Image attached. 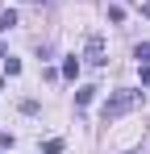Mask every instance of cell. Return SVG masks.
Listing matches in <instances>:
<instances>
[{"instance_id":"3957f363","label":"cell","mask_w":150,"mask_h":154,"mask_svg":"<svg viewBox=\"0 0 150 154\" xmlns=\"http://www.w3.org/2000/svg\"><path fill=\"white\" fill-rule=\"evenodd\" d=\"M63 79H71V83L79 79V58H75V54L67 58V63H63Z\"/></svg>"},{"instance_id":"9c48e42d","label":"cell","mask_w":150,"mask_h":154,"mask_svg":"<svg viewBox=\"0 0 150 154\" xmlns=\"http://www.w3.org/2000/svg\"><path fill=\"white\" fill-rule=\"evenodd\" d=\"M108 21H125V8H121V4H108Z\"/></svg>"},{"instance_id":"ba28073f","label":"cell","mask_w":150,"mask_h":154,"mask_svg":"<svg viewBox=\"0 0 150 154\" xmlns=\"http://www.w3.org/2000/svg\"><path fill=\"white\" fill-rule=\"evenodd\" d=\"M4 75H21V63L17 58H4Z\"/></svg>"},{"instance_id":"7a4b0ae2","label":"cell","mask_w":150,"mask_h":154,"mask_svg":"<svg viewBox=\"0 0 150 154\" xmlns=\"http://www.w3.org/2000/svg\"><path fill=\"white\" fill-rule=\"evenodd\" d=\"M83 63H92V67H104V63H108V46H104L100 33L88 38V46H83Z\"/></svg>"},{"instance_id":"5b68a950","label":"cell","mask_w":150,"mask_h":154,"mask_svg":"<svg viewBox=\"0 0 150 154\" xmlns=\"http://www.w3.org/2000/svg\"><path fill=\"white\" fill-rule=\"evenodd\" d=\"M92 96H96V88H79V92H75V104L83 108V104H92Z\"/></svg>"},{"instance_id":"8992f818","label":"cell","mask_w":150,"mask_h":154,"mask_svg":"<svg viewBox=\"0 0 150 154\" xmlns=\"http://www.w3.org/2000/svg\"><path fill=\"white\" fill-rule=\"evenodd\" d=\"M133 58H138V63H150V42H142V46H133Z\"/></svg>"},{"instance_id":"6da1fadb","label":"cell","mask_w":150,"mask_h":154,"mask_svg":"<svg viewBox=\"0 0 150 154\" xmlns=\"http://www.w3.org/2000/svg\"><path fill=\"white\" fill-rule=\"evenodd\" d=\"M138 104H142V92H129V88H125V92H113V96L104 100V108H100V121H104V125H113L117 117L133 112Z\"/></svg>"},{"instance_id":"8fae6325","label":"cell","mask_w":150,"mask_h":154,"mask_svg":"<svg viewBox=\"0 0 150 154\" xmlns=\"http://www.w3.org/2000/svg\"><path fill=\"white\" fill-rule=\"evenodd\" d=\"M142 13H146V17H150V4H146V8H142Z\"/></svg>"},{"instance_id":"52a82bcc","label":"cell","mask_w":150,"mask_h":154,"mask_svg":"<svg viewBox=\"0 0 150 154\" xmlns=\"http://www.w3.org/2000/svg\"><path fill=\"white\" fill-rule=\"evenodd\" d=\"M42 154H63V142H58V137H50L46 146H42Z\"/></svg>"},{"instance_id":"277c9868","label":"cell","mask_w":150,"mask_h":154,"mask_svg":"<svg viewBox=\"0 0 150 154\" xmlns=\"http://www.w3.org/2000/svg\"><path fill=\"white\" fill-rule=\"evenodd\" d=\"M17 25V13H13V8H4V13H0V33H4V29H13Z\"/></svg>"},{"instance_id":"30bf717a","label":"cell","mask_w":150,"mask_h":154,"mask_svg":"<svg viewBox=\"0 0 150 154\" xmlns=\"http://www.w3.org/2000/svg\"><path fill=\"white\" fill-rule=\"evenodd\" d=\"M142 83L150 88V63H142Z\"/></svg>"}]
</instances>
